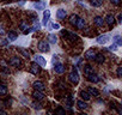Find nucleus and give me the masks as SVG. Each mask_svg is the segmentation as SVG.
<instances>
[{
    "label": "nucleus",
    "mask_w": 122,
    "mask_h": 115,
    "mask_svg": "<svg viewBox=\"0 0 122 115\" xmlns=\"http://www.w3.org/2000/svg\"><path fill=\"white\" fill-rule=\"evenodd\" d=\"M61 35H62L65 38H68L71 42H74L77 38H78V35L74 34V32H71V31H61Z\"/></svg>",
    "instance_id": "1"
},
{
    "label": "nucleus",
    "mask_w": 122,
    "mask_h": 115,
    "mask_svg": "<svg viewBox=\"0 0 122 115\" xmlns=\"http://www.w3.org/2000/svg\"><path fill=\"white\" fill-rule=\"evenodd\" d=\"M108 41H110V35L109 34H103V35H101L96 38V42L98 44H105Z\"/></svg>",
    "instance_id": "2"
},
{
    "label": "nucleus",
    "mask_w": 122,
    "mask_h": 115,
    "mask_svg": "<svg viewBox=\"0 0 122 115\" xmlns=\"http://www.w3.org/2000/svg\"><path fill=\"white\" fill-rule=\"evenodd\" d=\"M70 79H71V82L74 83V84H77V83L79 82V74H78L77 67H73V70H72V72H71V74H70Z\"/></svg>",
    "instance_id": "3"
},
{
    "label": "nucleus",
    "mask_w": 122,
    "mask_h": 115,
    "mask_svg": "<svg viewBox=\"0 0 122 115\" xmlns=\"http://www.w3.org/2000/svg\"><path fill=\"white\" fill-rule=\"evenodd\" d=\"M34 60H35V63L36 64H38L41 67H46V65H47V61H46V59L42 56V55H38V54H36L35 56H34Z\"/></svg>",
    "instance_id": "4"
},
{
    "label": "nucleus",
    "mask_w": 122,
    "mask_h": 115,
    "mask_svg": "<svg viewBox=\"0 0 122 115\" xmlns=\"http://www.w3.org/2000/svg\"><path fill=\"white\" fill-rule=\"evenodd\" d=\"M37 48L41 50V52H49L50 47H49V42H46V41H40L38 44H37Z\"/></svg>",
    "instance_id": "5"
},
{
    "label": "nucleus",
    "mask_w": 122,
    "mask_h": 115,
    "mask_svg": "<svg viewBox=\"0 0 122 115\" xmlns=\"http://www.w3.org/2000/svg\"><path fill=\"white\" fill-rule=\"evenodd\" d=\"M54 71H55V73H57V74H62L64 72H65V67H64V65L61 64V63H56V64H54Z\"/></svg>",
    "instance_id": "6"
},
{
    "label": "nucleus",
    "mask_w": 122,
    "mask_h": 115,
    "mask_svg": "<svg viewBox=\"0 0 122 115\" xmlns=\"http://www.w3.org/2000/svg\"><path fill=\"white\" fill-rule=\"evenodd\" d=\"M96 54H97V53L95 52V49L91 48V49H87V50L85 52L84 56L86 58L87 60H93V59H95V56H96Z\"/></svg>",
    "instance_id": "7"
},
{
    "label": "nucleus",
    "mask_w": 122,
    "mask_h": 115,
    "mask_svg": "<svg viewBox=\"0 0 122 115\" xmlns=\"http://www.w3.org/2000/svg\"><path fill=\"white\" fill-rule=\"evenodd\" d=\"M49 18H50V11L49 10H46L43 12V19H42V25L47 26L48 25V22H49Z\"/></svg>",
    "instance_id": "8"
},
{
    "label": "nucleus",
    "mask_w": 122,
    "mask_h": 115,
    "mask_svg": "<svg viewBox=\"0 0 122 115\" xmlns=\"http://www.w3.org/2000/svg\"><path fill=\"white\" fill-rule=\"evenodd\" d=\"M30 72H31L32 74H38V73L41 72V66H40L38 64L34 63V64L31 65V67H30Z\"/></svg>",
    "instance_id": "9"
},
{
    "label": "nucleus",
    "mask_w": 122,
    "mask_h": 115,
    "mask_svg": "<svg viewBox=\"0 0 122 115\" xmlns=\"http://www.w3.org/2000/svg\"><path fill=\"white\" fill-rule=\"evenodd\" d=\"M10 64H11L12 66L19 67V66L22 65V61H20V59H19V58H17V56H13V58H11V60H10Z\"/></svg>",
    "instance_id": "10"
},
{
    "label": "nucleus",
    "mask_w": 122,
    "mask_h": 115,
    "mask_svg": "<svg viewBox=\"0 0 122 115\" xmlns=\"http://www.w3.org/2000/svg\"><path fill=\"white\" fill-rule=\"evenodd\" d=\"M66 15H67V12H66L64 9H59V10L56 11V17H57V19H65Z\"/></svg>",
    "instance_id": "11"
},
{
    "label": "nucleus",
    "mask_w": 122,
    "mask_h": 115,
    "mask_svg": "<svg viewBox=\"0 0 122 115\" xmlns=\"http://www.w3.org/2000/svg\"><path fill=\"white\" fill-rule=\"evenodd\" d=\"M86 77H87V80H89V82H92V83H98V82H99L98 76H96L93 72H92V73H90V74H87Z\"/></svg>",
    "instance_id": "12"
},
{
    "label": "nucleus",
    "mask_w": 122,
    "mask_h": 115,
    "mask_svg": "<svg viewBox=\"0 0 122 115\" xmlns=\"http://www.w3.org/2000/svg\"><path fill=\"white\" fill-rule=\"evenodd\" d=\"M32 86L35 88V90H40V91H42V90L44 89V84H43L42 82H40V80H37V82H34Z\"/></svg>",
    "instance_id": "13"
},
{
    "label": "nucleus",
    "mask_w": 122,
    "mask_h": 115,
    "mask_svg": "<svg viewBox=\"0 0 122 115\" xmlns=\"http://www.w3.org/2000/svg\"><path fill=\"white\" fill-rule=\"evenodd\" d=\"M32 96H34V98H35V99H38V101L43 99V97H44V95H43V94H42V91H40V90H35V91H34V94H32Z\"/></svg>",
    "instance_id": "14"
},
{
    "label": "nucleus",
    "mask_w": 122,
    "mask_h": 115,
    "mask_svg": "<svg viewBox=\"0 0 122 115\" xmlns=\"http://www.w3.org/2000/svg\"><path fill=\"white\" fill-rule=\"evenodd\" d=\"M93 23H95V25H97V26H102V25L104 24V19H103L102 17L97 16V17L93 18Z\"/></svg>",
    "instance_id": "15"
},
{
    "label": "nucleus",
    "mask_w": 122,
    "mask_h": 115,
    "mask_svg": "<svg viewBox=\"0 0 122 115\" xmlns=\"http://www.w3.org/2000/svg\"><path fill=\"white\" fill-rule=\"evenodd\" d=\"M93 60H95L96 63H98V64H103L104 60H105V58H104L103 54H96V56H95Z\"/></svg>",
    "instance_id": "16"
},
{
    "label": "nucleus",
    "mask_w": 122,
    "mask_h": 115,
    "mask_svg": "<svg viewBox=\"0 0 122 115\" xmlns=\"http://www.w3.org/2000/svg\"><path fill=\"white\" fill-rule=\"evenodd\" d=\"M105 22L108 23L109 26H112V24L115 23V17H114L112 15H108L107 18H105Z\"/></svg>",
    "instance_id": "17"
},
{
    "label": "nucleus",
    "mask_w": 122,
    "mask_h": 115,
    "mask_svg": "<svg viewBox=\"0 0 122 115\" xmlns=\"http://www.w3.org/2000/svg\"><path fill=\"white\" fill-rule=\"evenodd\" d=\"M34 7H35L36 10H44V7H46V3H44V1L34 3Z\"/></svg>",
    "instance_id": "18"
},
{
    "label": "nucleus",
    "mask_w": 122,
    "mask_h": 115,
    "mask_svg": "<svg viewBox=\"0 0 122 115\" xmlns=\"http://www.w3.org/2000/svg\"><path fill=\"white\" fill-rule=\"evenodd\" d=\"M48 42L55 44V43L57 42V37H56V35H54V34H49V35H48Z\"/></svg>",
    "instance_id": "19"
},
{
    "label": "nucleus",
    "mask_w": 122,
    "mask_h": 115,
    "mask_svg": "<svg viewBox=\"0 0 122 115\" xmlns=\"http://www.w3.org/2000/svg\"><path fill=\"white\" fill-rule=\"evenodd\" d=\"M76 25H77L79 29H84V26H85V21H84V18H79V17H78V21H77Z\"/></svg>",
    "instance_id": "20"
},
{
    "label": "nucleus",
    "mask_w": 122,
    "mask_h": 115,
    "mask_svg": "<svg viewBox=\"0 0 122 115\" xmlns=\"http://www.w3.org/2000/svg\"><path fill=\"white\" fill-rule=\"evenodd\" d=\"M89 94H90V95H92V96H95V97L99 96V91H98L96 88H92V86H90V88H89Z\"/></svg>",
    "instance_id": "21"
},
{
    "label": "nucleus",
    "mask_w": 122,
    "mask_h": 115,
    "mask_svg": "<svg viewBox=\"0 0 122 115\" xmlns=\"http://www.w3.org/2000/svg\"><path fill=\"white\" fill-rule=\"evenodd\" d=\"M77 105H78V108H79V109H81V110H84V109H86V108H87V104H86L84 101H81V99L77 101Z\"/></svg>",
    "instance_id": "22"
},
{
    "label": "nucleus",
    "mask_w": 122,
    "mask_h": 115,
    "mask_svg": "<svg viewBox=\"0 0 122 115\" xmlns=\"http://www.w3.org/2000/svg\"><path fill=\"white\" fill-rule=\"evenodd\" d=\"M90 4L93 6V7H98L103 4V0H90Z\"/></svg>",
    "instance_id": "23"
},
{
    "label": "nucleus",
    "mask_w": 122,
    "mask_h": 115,
    "mask_svg": "<svg viewBox=\"0 0 122 115\" xmlns=\"http://www.w3.org/2000/svg\"><path fill=\"white\" fill-rule=\"evenodd\" d=\"M72 101H73L72 95H68V96L66 97V105H67L68 109H71V107H72Z\"/></svg>",
    "instance_id": "24"
},
{
    "label": "nucleus",
    "mask_w": 122,
    "mask_h": 115,
    "mask_svg": "<svg viewBox=\"0 0 122 115\" xmlns=\"http://www.w3.org/2000/svg\"><path fill=\"white\" fill-rule=\"evenodd\" d=\"M7 40H9V41H16V40H17V34L10 31V32L7 34Z\"/></svg>",
    "instance_id": "25"
},
{
    "label": "nucleus",
    "mask_w": 122,
    "mask_h": 115,
    "mask_svg": "<svg viewBox=\"0 0 122 115\" xmlns=\"http://www.w3.org/2000/svg\"><path fill=\"white\" fill-rule=\"evenodd\" d=\"M93 72V68L90 66V65H85L84 66V73L87 76V74H90V73H92Z\"/></svg>",
    "instance_id": "26"
},
{
    "label": "nucleus",
    "mask_w": 122,
    "mask_h": 115,
    "mask_svg": "<svg viewBox=\"0 0 122 115\" xmlns=\"http://www.w3.org/2000/svg\"><path fill=\"white\" fill-rule=\"evenodd\" d=\"M80 96H81V98H83V99H85V101H89L91 95H90L89 92H86V91H80Z\"/></svg>",
    "instance_id": "27"
},
{
    "label": "nucleus",
    "mask_w": 122,
    "mask_h": 115,
    "mask_svg": "<svg viewBox=\"0 0 122 115\" xmlns=\"http://www.w3.org/2000/svg\"><path fill=\"white\" fill-rule=\"evenodd\" d=\"M31 107L34 108V109H36V110H40V109H42V104L40 103V102H32L31 103Z\"/></svg>",
    "instance_id": "28"
},
{
    "label": "nucleus",
    "mask_w": 122,
    "mask_h": 115,
    "mask_svg": "<svg viewBox=\"0 0 122 115\" xmlns=\"http://www.w3.org/2000/svg\"><path fill=\"white\" fill-rule=\"evenodd\" d=\"M77 21H78V16H77V15H72V16L70 17V23H71L72 25H76Z\"/></svg>",
    "instance_id": "29"
},
{
    "label": "nucleus",
    "mask_w": 122,
    "mask_h": 115,
    "mask_svg": "<svg viewBox=\"0 0 122 115\" xmlns=\"http://www.w3.org/2000/svg\"><path fill=\"white\" fill-rule=\"evenodd\" d=\"M7 94V88L5 85H0V96H4Z\"/></svg>",
    "instance_id": "30"
},
{
    "label": "nucleus",
    "mask_w": 122,
    "mask_h": 115,
    "mask_svg": "<svg viewBox=\"0 0 122 115\" xmlns=\"http://www.w3.org/2000/svg\"><path fill=\"white\" fill-rule=\"evenodd\" d=\"M114 41H115V43L120 47V46H122V40H121V37H120V35H116L115 37H114Z\"/></svg>",
    "instance_id": "31"
},
{
    "label": "nucleus",
    "mask_w": 122,
    "mask_h": 115,
    "mask_svg": "<svg viewBox=\"0 0 122 115\" xmlns=\"http://www.w3.org/2000/svg\"><path fill=\"white\" fill-rule=\"evenodd\" d=\"M108 49H109V50H111V52H116V50L118 49V46H117L116 43H112L111 46H109V47H108Z\"/></svg>",
    "instance_id": "32"
},
{
    "label": "nucleus",
    "mask_w": 122,
    "mask_h": 115,
    "mask_svg": "<svg viewBox=\"0 0 122 115\" xmlns=\"http://www.w3.org/2000/svg\"><path fill=\"white\" fill-rule=\"evenodd\" d=\"M56 114H59V115H65V109H64L62 107H57Z\"/></svg>",
    "instance_id": "33"
},
{
    "label": "nucleus",
    "mask_w": 122,
    "mask_h": 115,
    "mask_svg": "<svg viewBox=\"0 0 122 115\" xmlns=\"http://www.w3.org/2000/svg\"><path fill=\"white\" fill-rule=\"evenodd\" d=\"M19 28H20V29L24 31L25 29H28V24H26L25 22H20V24H19Z\"/></svg>",
    "instance_id": "34"
},
{
    "label": "nucleus",
    "mask_w": 122,
    "mask_h": 115,
    "mask_svg": "<svg viewBox=\"0 0 122 115\" xmlns=\"http://www.w3.org/2000/svg\"><path fill=\"white\" fill-rule=\"evenodd\" d=\"M50 29L57 30V29H60V24H59V23H53V24H50Z\"/></svg>",
    "instance_id": "35"
},
{
    "label": "nucleus",
    "mask_w": 122,
    "mask_h": 115,
    "mask_svg": "<svg viewBox=\"0 0 122 115\" xmlns=\"http://www.w3.org/2000/svg\"><path fill=\"white\" fill-rule=\"evenodd\" d=\"M9 40L7 38H4V40H0V44H1V46H7L9 44Z\"/></svg>",
    "instance_id": "36"
},
{
    "label": "nucleus",
    "mask_w": 122,
    "mask_h": 115,
    "mask_svg": "<svg viewBox=\"0 0 122 115\" xmlns=\"http://www.w3.org/2000/svg\"><path fill=\"white\" fill-rule=\"evenodd\" d=\"M20 53H22L24 56H26V58H29V56H30V53H29L28 50H24V49H22V50H20Z\"/></svg>",
    "instance_id": "37"
},
{
    "label": "nucleus",
    "mask_w": 122,
    "mask_h": 115,
    "mask_svg": "<svg viewBox=\"0 0 122 115\" xmlns=\"http://www.w3.org/2000/svg\"><path fill=\"white\" fill-rule=\"evenodd\" d=\"M57 60H59L57 55H54V56H53V59H51V63H53V65H54V64H56V63H57Z\"/></svg>",
    "instance_id": "38"
},
{
    "label": "nucleus",
    "mask_w": 122,
    "mask_h": 115,
    "mask_svg": "<svg viewBox=\"0 0 122 115\" xmlns=\"http://www.w3.org/2000/svg\"><path fill=\"white\" fill-rule=\"evenodd\" d=\"M117 77H122V67H118L117 68Z\"/></svg>",
    "instance_id": "39"
},
{
    "label": "nucleus",
    "mask_w": 122,
    "mask_h": 115,
    "mask_svg": "<svg viewBox=\"0 0 122 115\" xmlns=\"http://www.w3.org/2000/svg\"><path fill=\"white\" fill-rule=\"evenodd\" d=\"M110 1H111V4H114V5H120L121 0H110Z\"/></svg>",
    "instance_id": "40"
},
{
    "label": "nucleus",
    "mask_w": 122,
    "mask_h": 115,
    "mask_svg": "<svg viewBox=\"0 0 122 115\" xmlns=\"http://www.w3.org/2000/svg\"><path fill=\"white\" fill-rule=\"evenodd\" d=\"M0 35H5V30H4V28L0 25Z\"/></svg>",
    "instance_id": "41"
},
{
    "label": "nucleus",
    "mask_w": 122,
    "mask_h": 115,
    "mask_svg": "<svg viewBox=\"0 0 122 115\" xmlns=\"http://www.w3.org/2000/svg\"><path fill=\"white\" fill-rule=\"evenodd\" d=\"M121 18H122V15H121V13H120V15H118V16H117V21H118V23H121V21H122V19H121Z\"/></svg>",
    "instance_id": "42"
}]
</instances>
